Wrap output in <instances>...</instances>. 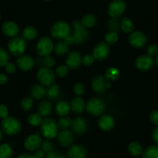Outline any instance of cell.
Here are the masks:
<instances>
[{"label":"cell","instance_id":"7402d4cb","mask_svg":"<svg viewBox=\"0 0 158 158\" xmlns=\"http://www.w3.org/2000/svg\"><path fill=\"white\" fill-rule=\"evenodd\" d=\"M85 104L82 98L76 97L71 101V109L74 113H81L85 110Z\"/></svg>","mask_w":158,"mask_h":158},{"label":"cell","instance_id":"d4e9b609","mask_svg":"<svg viewBox=\"0 0 158 158\" xmlns=\"http://www.w3.org/2000/svg\"><path fill=\"white\" fill-rule=\"evenodd\" d=\"M52 105L48 101H43L38 106V112L42 117H47L51 114Z\"/></svg>","mask_w":158,"mask_h":158},{"label":"cell","instance_id":"680465c9","mask_svg":"<svg viewBox=\"0 0 158 158\" xmlns=\"http://www.w3.org/2000/svg\"><path fill=\"white\" fill-rule=\"evenodd\" d=\"M2 131L0 130V141L2 140Z\"/></svg>","mask_w":158,"mask_h":158},{"label":"cell","instance_id":"603a6c76","mask_svg":"<svg viewBox=\"0 0 158 158\" xmlns=\"http://www.w3.org/2000/svg\"><path fill=\"white\" fill-rule=\"evenodd\" d=\"M71 110V106L65 101H60L56 105L55 112L59 116H66Z\"/></svg>","mask_w":158,"mask_h":158},{"label":"cell","instance_id":"6f0895ef","mask_svg":"<svg viewBox=\"0 0 158 158\" xmlns=\"http://www.w3.org/2000/svg\"><path fill=\"white\" fill-rule=\"evenodd\" d=\"M154 63H155V64H156V66L158 67V55H156V57H155V59H154Z\"/></svg>","mask_w":158,"mask_h":158},{"label":"cell","instance_id":"2e32d148","mask_svg":"<svg viewBox=\"0 0 158 158\" xmlns=\"http://www.w3.org/2000/svg\"><path fill=\"white\" fill-rule=\"evenodd\" d=\"M2 31L6 36L10 37H14L19 33V27L17 24L12 21H6L2 26Z\"/></svg>","mask_w":158,"mask_h":158},{"label":"cell","instance_id":"7c38bea8","mask_svg":"<svg viewBox=\"0 0 158 158\" xmlns=\"http://www.w3.org/2000/svg\"><path fill=\"white\" fill-rule=\"evenodd\" d=\"M42 143V139L39 135H31L24 141V147L29 151H35L41 147Z\"/></svg>","mask_w":158,"mask_h":158},{"label":"cell","instance_id":"11a10c76","mask_svg":"<svg viewBox=\"0 0 158 158\" xmlns=\"http://www.w3.org/2000/svg\"><path fill=\"white\" fill-rule=\"evenodd\" d=\"M64 41L66 44H68V45H71V44H74V40L72 35H69L68 37H66L64 40Z\"/></svg>","mask_w":158,"mask_h":158},{"label":"cell","instance_id":"ab89813d","mask_svg":"<svg viewBox=\"0 0 158 158\" xmlns=\"http://www.w3.org/2000/svg\"><path fill=\"white\" fill-rule=\"evenodd\" d=\"M109 27L110 29V31H114L118 33V31L120 29V23L115 18H112L109 22Z\"/></svg>","mask_w":158,"mask_h":158},{"label":"cell","instance_id":"484cf974","mask_svg":"<svg viewBox=\"0 0 158 158\" xmlns=\"http://www.w3.org/2000/svg\"><path fill=\"white\" fill-rule=\"evenodd\" d=\"M128 150L130 154L133 156H139L143 153V147L140 144L136 141H133L128 146Z\"/></svg>","mask_w":158,"mask_h":158},{"label":"cell","instance_id":"5b68a950","mask_svg":"<svg viewBox=\"0 0 158 158\" xmlns=\"http://www.w3.org/2000/svg\"><path fill=\"white\" fill-rule=\"evenodd\" d=\"M27 44L23 37L14 36L10 40L8 48L13 56H21L26 51Z\"/></svg>","mask_w":158,"mask_h":158},{"label":"cell","instance_id":"bcb514c9","mask_svg":"<svg viewBox=\"0 0 158 158\" xmlns=\"http://www.w3.org/2000/svg\"><path fill=\"white\" fill-rule=\"evenodd\" d=\"M41 147L42 150H43L46 153L50 151H52V150H54V146H53V144L48 140L44 141V142L42 143Z\"/></svg>","mask_w":158,"mask_h":158},{"label":"cell","instance_id":"7a4b0ae2","mask_svg":"<svg viewBox=\"0 0 158 158\" xmlns=\"http://www.w3.org/2000/svg\"><path fill=\"white\" fill-rule=\"evenodd\" d=\"M1 127L2 131L10 136H14L21 131L20 122L13 116H7L3 118Z\"/></svg>","mask_w":158,"mask_h":158},{"label":"cell","instance_id":"d6a6232c","mask_svg":"<svg viewBox=\"0 0 158 158\" xmlns=\"http://www.w3.org/2000/svg\"><path fill=\"white\" fill-rule=\"evenodd\" d=\"M36 35H37V32H36V28L33 27H26L23 32V37L27 40H32L35 39Z\"/></svg>","mask_w":158,"mask_h":158},{"label":"cell","instance_id":"f546056e","mask_svg":"<svg viewBox=\"0 0 158 158\" xmlns=\"http://www.w3.org/2000/svg\"><path fill=\"white\" fill-rule=\"evenodd\" d=\"M68 50H69V45L65 43L64 40L57 42V44L54 47V51H55L56 54H57L58 56L64 55L65 54L68 53Z\"/></svg>","mask_w":158,"mask_h":158},{"label":"cell","instance_id":"3957f363","mask_svg":"<svg viewBox=\"0 0 158 158\" xmlns=\"http://www.w3.org/2000/svg\"><path fill=\"white\" fill-rule=\"evenodd\" d=\"M73 26V38L74 44H82L89 38V32L85 27L81 24V21L74 20L72 23Z\"/></svg>","mask_w":158,"mask_h":158},{"label":"cell","instance_id":"b9f144b4","mask_svg":"<svg viewBox=\"0 0 158 158\" xmlns=\"http://www.w3.org/2000/svg\"><path fill=\"white\" fill-rule=\"evenodd\" d=\"M147 55L150 57H156L158 55V46L155 44L149 45L147 48Z\"/></svg>","mask_w":158,"mask_h":158},{"label":"cell","instance_id":"f1b7e54d","mask_svg":"<svg viewBox=\"0 0 158 158\" xmlns=\"http://www.w3.org/2000/svg\"><path fill=\"white\" fill-rule=\"evenodd\" d=\"M120 29L126 33H132L134 30V26L130 18L125 17L120 22Z\"/></svg>","mask_w":158,"mask_h":158},{"label":"cell","instance_id":"e575fe53","mask_svg":"<svg viewBox=\"0 0 158 158\" xmlns=\"http://www.w3.org/2000/svg\"><path fill=\"white\" fill-rule=\"evenodd\" d=\"M27 121L33 127H37L41 123L42 116L39 113H32L29 115Z\"/></svg>","mask_w":158,"mask_h":158},{"label":"cell","instance_id":"91938a15","mask_svg":"<svg viewBox=\"0 0 158 158\" xmlns=\"http://www.w3.org/2000/svg\"><path fill=\"white\" fill-rule=\"evenodd\" d=\"M44 1H50V0H44Z\"/></svg>","mask_w":158,"mask_h":158},{"label":"cell","instance_id":"52a82bcc","mask_svg":"<svg viewBox=\"0 0 158 158\" xmlns=\"http://www.w3.org/2000/svg\"><path fill=\"white\" fill-rule=\"evenodd\" d=\"M54 50V44L48 36H44L39 40L36 44V51L42 57L50 55Z\"/></svg>","mask_w":158,"mask_h":158},{"label":"cell","instance_id":"cb8c5ba5","mask_svg":"<svg viewBox=\"0 0 158 158\" xmlns=\"http://www.w3.org/2000/svg\"><path fill=\"white\" fill-rule=\"evenodd\" d=\"M30 94H31V96L35 99H40L46 95V89L41 84L34 85L31 88Z\"/></svg>","mask_w":158,"mask_h":158},{"label":"cell","instance_id":"4dcf8cb0","mask_svg":"<svg viewBox=\"0 0 158 158\" xmlns=\"http://www.w3.org/2000/svg\"><path fill=\"white\" fill-rule=\"evenodd\" d=\"M59 94H60V88L57 84H54V83L48 86V89H46V95L51 99L57 98Z\"/></svg>","mask_w":158,"mask_h":158},{"label":"cell","instance_id":"30bf717a","mask_svg":"<svg viewBox=\"0 0 158 158\" xmlns=\"http://www.w3.org/2000/svg\"><path fill=\"white\" fill-rule=\"evenodd\" d=\"M129 41L133 48H141L145 46L147 40L143 33L139 31H135L133 32L129 36Z\"/></svg>","mask_w":158,"mask_h":158},{"label":"cell","instance_id":"9a60e30c","mask_svg":"<svg viewBox=\"0 0 158 158\" xmlns=\"http://www.w3.org/2000/svg\"><path fill=\"white\" fill-rule=\"evenodd\" d=\"M18 68L23 71H27L32 69L34 66V60L31 57L27 55H21L16 60Z\"/></svg>","mask_w":158,"mask_h":158},{"label":"cell","instance_id":"681fc988","mask_svg":"<svg viewBox=\"0 0 158 158\" xmlns=\"http://www.w3.org/2000/svg\"><path fill=\"white\" fill-rule=\"evenodd\" d=\"M4 67H5L6 71L7 73H9V74H14L16 71V65L13 64L12 63H9L8 62Z\"/></svg>","mask_w":158,"mask_h":158},{"label":"cell","instance_id":"9f6ffc18","mask_svg":"<svg viewBox=\"0 0 158 158\" xmlns=\"http://www.w3.org/2000/svg\"><path fill=\"white\" fill-rule=\"evenodd\" d=\"M17 158H35L33 155L28 154V153H23V154L19 155Z\"/></svg>","mask_w":158,"mask_h":158},{"label":"cell","instance_id":"c3c4849f","mask_svg":"<svg viewBox=\"0 0 158 158\" xmlns=\"http://www.w3.org/2000/svg\"><path fill=\"white\" fill-rule=\"evenodd\" d=\"M9 111L5 105L0 104V118H5L8 116Z\"/></svg>","mask_w":158,"mask_h":158},{"label":"cell","instance_id":"7bdbcfd3","mask_svg":"<svg viewBox=\"0 0 158 158\" xmlns=\"http://www.w3.org/2000/svg\"><path fill=\"white\" fill-rule=\"evenodd\" d=\"M68 71V68L67 65H60L56 69V74L59 77H64L67 75Z\"/></svg>","mask_w":158,"mask_h":158},{"label":"cell","instance_id":"44dd1931","mask_svg":"<svg viewBox=\"0 0 158 158\" xmlns=\"http://www.w3.org/2000/svg\"><path fill=\"white\" fill-rule=\"evenodd\" d=\"M86 128H87V123L85 118L81 117H77L74 120H73L71 129L74 133L79 135L83 134L86 131Z\"/></svg>","mask_w":158,"mask_h":158},{"label":"cell","instance_id":"83f0119b","mask_svg":"<svg viewBox=\"0 0 158 158\" xmlns=\"http://www.w3.org/2000/svg\"><path fill=\"white\" fill-rule=\"evenodd\" d=\"M97 19L93 14H86L81 19V23L85 28H91L96 24Z\"/></svg>","mask_w":158,"mask_h":158},{"label":"cell","instance_id":"f35d334b","mask_svg":"<svg viewBox=\"0 0 158 158\" xmlns=\"http://www.w3.org/2000/svg\"><path fill=\"white\" fill-rule=\"evenodd\" d=\"M9 54L4 48H0V67H3L8 63Z\"/></svg>","mask_w":158,"mask_h":158},{"label":"cell","instance_id":"74e56055","mask_svg":"<svg viewBox=\"0 0 158 158\" xmlns=\"http://www.w3.org/2000/svg\"><path fill=\"white\" fill-rule=\"evenodd\" d=\"M33 106V101L30 97H26L21 102V107L23 110L29 111L32 109Z\"/></svg>","mask_w":158,"mask_h":158},{"label":"cell","instance_id":"d6986e66","mask_svg":"<svg viewBox=\"0 0 158 158\" xmlns=\"http://www.w3.org/2000/svg\"><path fill=\"white\" fill-rule=\"evenodd\" d=\"M70 158H85L87 156V150L83 146L73 145L68 150Z\"/></svg>","mask_w":158,"mask_h":158},{"label":"cell","instance_id":"9c48e42d","mask_svg":"<svg viewBox=\"0 0 158 158\" xmlns=\"http://www.w3.org/2000/svg\"><path fill=\"white\" fill-rule=\"evenodd\" d=\"M126 3L123 0H112L108 6V13L112 18H118L124 13Z\"/></svg>","mask_w":158,"mask_h":158},{"label":"cell","instance_id":"f6af8a7d","mask_svg":"<svg viewBox=\"0 0 158 158\" xmlns=\"http://www.w3.org/2000/svg\"><path fill=\"white\" fill-rule=\"evenodd\" d=\"M74 92L76 95H81L85 92V86L81 83H76L74 86Z\"/></svg>","mask_w":158,"mask_h":158},{"label":"cell","instance_id":"f907efd6","mask_svg":"<svg viewBox=\"0 0 158 158\" xmlns=\"http://www.w3.org/2000/svg\"><path fill=\"white\" fill-rule=\"evenodd\" d=\"M46 158H66L63 154H57L54 151H50L46 153Z\"/></svg>","mask_w":158,"mask_h":158},{"label":"cell","instance_id":"8fae6325","mask_svg":"<svg viewBox=\"0 0 158 158\" xmlns=\"http://www.w3.org/2000/svg\"><path fill=\"white\" fill-rule=\"evenodd\" d=\"M109 54V47L108 44L106 42H100L95 47L93 50V54L95 60H98L102 61L104 60L108 57Z\"/></svg>","mask_w":158,"mask_h":158},{"label":"cell","instance_id":"6da1fadb","mask_svg":"<svg viewBox=\"0 0 158 158\" xmlns=\"http://www.w3.org/2000/svg\"><path fill=\"white\" fill-rule=\"evenodd\" d=\"M58 126L54 118H46L40 123L41 133L45 138L54 139L58 135Z\"/></svg>","mask_w":158,"mask_h":158},{"label":"cell","instance_id":"d590c367","mask_svg":"<svg viewBox=\"0 0 158 158\" xmlns=\"http://www.w3.org/2000/svg\"><path fill=\"white\" fill-rule=\"evenodd\" d=\"M72 122L73 121L69 117L62 116L57 122V126L59 128L62 129V130H68L69 127H71Z\"/></svg>","mask_w":158,"mask_h":158},{"label":"cell","instance_id":"816d5d0a","mask_svg":"<svg viewBox=\"0 0 158 158\" xmlns=\"http://www.w3.org/2000/svg\"><path fill=\"white\" fill-rule=\"evenodd\" d=\"M33 156H34L35 158H44L45 156H46V153H45L44 151L43 150H35V152L33 153Z\"/></svg>","mask_w":158,"mask_h":158},{"label":"cell","instance_id":"94428289","mask_svg":"<svg viewBox=\"0 0 158 158\" xmlns=\"http://www.w3.org/2000/svg\"><path fill=\"white\" fill-rule=\"evenodd\" d=\"M0 17H1V14H0Z\"/></svg>","mask_w":158,"mask_h":158},{"label":"cell","instance_id":"7dc6e473","mask_svg":"<svg viewBox=\"0 0 158 158\" xmlns=\"http://www.w3.org/2000/svg\"><path fill=\"white\" fill-rule=\"evenodd\" d=\"M150 119L152 123L158 127V110H153L150 113Z\"/></svg>","mask_w":158,"mask_h":158},{"label":"cell","instance_id":"f5cc1de1","mask_svg":"<svg viewBox=\"0 0 158 158\" xmlns=\"http://www.w3.org/2000/svg\"><path fill=\"white\" fill-rule=\"evenodd\" d=\"M152 139H153V142L158 145V127L153 129V132H152Z\"/></svg>","mask_w":158,"mask_h":158},{"label":"cell","instance_id":"5bb4252c","mask_svg":"<svg viewBox=\"0 0 158 158\" xmlns=\"http://www.w3.org/2000/svg\"><path fill=\"white\" fill-rule=\"evenodd\" d=\"M81 54L77 51L71 52L66 59L67 67L70 69H77L80 67L81 64Z\"/></svg>","mask_w":158,"mask_h":158},{"label":"cell","instance_id":"8d00e7d4","mask_svg":"<svg viewBox=\"0 0 158 158\" xmlns=\"http://www.w3.org/2000/svg\"><path fill=\"white\" fill-rule=\"evenodd\" d=\"M118 39V33L114 31H109V33H107L105 36V40H106V44H114L115 43H116L117 40Z\"/></svg>","mask_w":158,"mask_h":158},{"label":"cell","instance_id":"ffe728a7","mask_svg":"<svg viewBox=\"0 0 158 158\" xmlns=\"http://www.w3.org/2000/svg\"><path fill=\"white\" fill-rule=\"evenodd\" d=\"M57 140L63 147H68L73 143L74 136L73 133L68 130H63L57 135Z\"/></svg>","mask_w":158,"mask_h":158},{"label":"cell","instance_id":"ee69618b","mask_svg":"<svg viewBox=\"0 0 158 158\" xmlns=\"http://www.w3.org/2000/svg\"><path fill=\"white\" fill-rule=\"evenodd\" d=\"M43 60L44 64L45 67H47V68H52L54 65V64H55V60H54V58L51 55H48L44 57Z\"/></svg>","mask_w":158,"mask_h":158},{"label":"cell","instance_id":"4316f807","mask_svg":"<svg viewBox=\"0 0 158 158\" xmlns=\"http://www.w3.org/2000/svg\"><path fill=\"white\" fill-rule=\"evenodd\" d=\"M142 158H158V145H152L143 151Z\"/></svg>","mask_w":158,"mask_h":158},{"label":"cell","instance_id":"ac0fdd59","mask_svg":"<svg viewBox=\"0 0 158 158\" xmlns=\"http://www.w3.org/2000/svg\"><path fill=\"white\" fill-rule=\"evenodd\" d=\"M98 126L104 131H110L115 127V119L112 115H104L99 118Z\"/></svg>","mask_w":158,"mask_h":158},{"label":"cell","instance_id":"e0dca14e","mask_svg":"<svg viewBox=\"0 0 158 158\" xmlns=\"http://www.w3.org/2000/svg\"><path fill=\"white\" fill-rule=\"evenodd\" d=\"M92 89L97 93H103L107 89V82L106 81V77L102 75H96L92 80Z\"/></svg>","mask_w":158,"mask_h":158},{"label":"cell","instance_id":"1f68e13d","mask_svg":"<svg viewBox=\"0 0 158 158\" xmlns=\"http://www.w3.org/2000/svg\"><path fill=\"white\" fill-rule=\"evenodd\" d=\"M13 149L9 144L3 143L0 145V158H12Z\"/></svg>","mask_w":158,"mask_h":158},{"label":"cell","instance_id":"db71d44e","mask_svg":"<svg viewBox=\"0 0 158 158\" xmlns=\"http://www.w3.org/2000/svg\"><path fill=\"white\" fill-rule=\"evenodd\" d=\"M8 81V77L4 74H0V85H5Z\"/></svg>","mask_w":158,"mask_h":158},{"label":"cell","instance_id":"4fadbf2b","mask_svg":"<svg viewBox=\"0 0 158 158\" xmlns=\"http://www.w3.org/2000/svg\"><path fill=\"white\" fill-rule=\"evenodd\" d=\"M154 60H153V57L147 55H141L136 60V67L142 71H146L151 68Z\"/></svg>","mask_w":158,"mask_h":158},{"label":"cell","instance_id":"836d02e7","mask_svg":"<svg viewBox=\"0 0 158 158\" xmlns=\"http://www.w3.org/2000/svg\"><path fill=\"white\" fill-rule=\"evenodd\" d=\"M119 76V71L118 68H109L106 73V79H107L108 81H115Z\"/></svg>","mask_w":158,"mask_h":158},{"label":"cell","instance_id":"277c9868","mask_svg":"<svg viewBox=\"0 0 158 158\" xmlns=\"http://www.w3.org/2000/svg\"><path fill=\"white\" fill-rule=\"evenodd\" d=\"M71 33V27L68 23L59 21L54 23L51 27V34L54 38L57 40H64Z\"/></svg>","mask_w":158,"mask_h":158},{"label":"cell","instance_id":"ba28073f","mask_svg":"<svg viewBox=\"0 0 158 158\" xmlns=\"http://www.w3.org/2000/svg\"><path fill=\"white\" fill-rule=\"evenodd\" d=\"M105 102L98 98H93L89 100L86 104V109L88 112L94 116H98L104 112Z\"/></svg>","mask_w":158,"mask_h":158},{"label":"cell","instance_id":"8992f818","mask_svg":"<svg viewBox=\"0 0 158 158\" xmlns=\"http://www.w3.org/2000/svg\"><path fill=\"white\" fill-rule=\"evenodd\" d=\"M38 81L40 83L44 86H49L54 83L55 80V75L54 73L51 68H47V67H42L40 68L37 71Z\"/></svg>","mask_w":158,"mask_h":158},{"label":"cell","instance_id":"60d3db41","mask_svg":"<svg viewBox=\"0 0 158 158\" xmlns=\"http://www.w3.org/2000/svg\"><path fill=\"white\" fill-rule=\"evenodd\" d=\"M95 60V57H94V56L92 54H87V55H85L83 57L82 60H81V63H82V64L84 66L89 67L94 63Z\"/></svg>","mask_w":158,"mask_h":158}]
</instances>
